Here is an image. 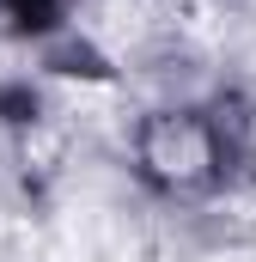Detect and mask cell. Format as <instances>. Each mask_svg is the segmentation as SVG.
<instances>
[{"label": "cell", "instance_id": "1", "mask_svg": "<svg viewBox=\"0 0 256 262\" xmlns=\"http://www.w3.org/2000/svg\"><path fill=\"white\" fill-rule=\"evenodd\" d=\"M0 262H37V238L25 226H6L0 220Z\"/></svg>", "mask_w": 256, "mask_h": 262}]
</instances>
